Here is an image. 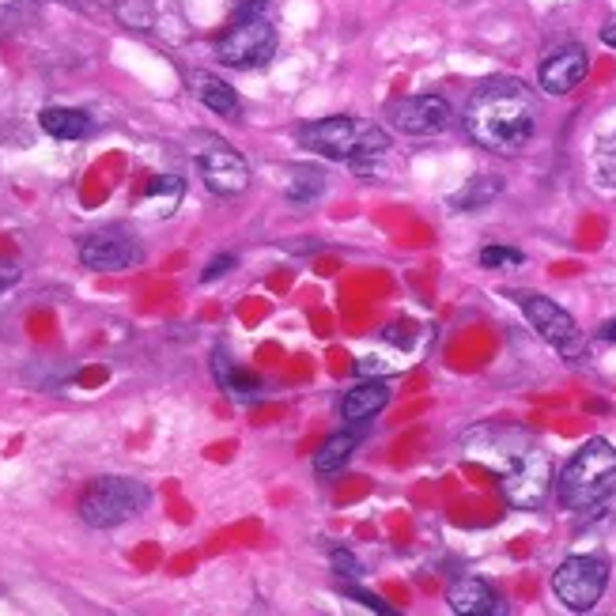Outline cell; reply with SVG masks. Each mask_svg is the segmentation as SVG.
<instances>
[{
  "mask_svg": "<svg viewBox=\"0 0 616 616\" xmlns=\"http://www.w3.org/2000/svg\"><path fill=\"white\" fill-rule=\"evenodd\" d=\"M469 458L496 469L503 499L515 511H541L548 492H553V461L526 431L480 428L469 439Z\"/></svg>",
  "mask_w": 616,
  "mask_h": 616,
  "instance_id": "6da1fadb",
  "label": "cell"
},
{
  "mask_svg": "<svg viewBox=\"0 0 616 616\" xmlns=\"http://www.w3.org/2000/svg\"><path fill=\"white\" fill-rule=\"evenodd\" d=\"M466 133L496 156H518L537 133L534 91L515 76L480 84L466 106Z\"/></svg>",
  "mask_w": 616,
  "mask_h": 616,
  "instance_id": "7a4b0ae2",
  "label": "cell"
},
{
  "mask_svg": "<svg viewBox=\"0 0 616 616\" xmlns=\"http://www.w3.org/2000/svg\"><path fill=\"white\" fill-rule=\"evenodd\" d=\"M300 144L322 159L352 163L360 175H371L374 163L390 151V137L379 125H363L360 118H349V114L306 121L300 129Z\"/></svg>",
  "mask_w": 616,
  "mask_h": 616,
  "instance_id": "3957f363",
  "label": "cell"
},
{
  "mask_svg": "<svg viewBox=\"0 0 616 616\" xmlns=\"http://www.w3.org/2000/svg\"><path fill=\"white\" fill-rule=\"evenodd\" d=\"M616 488V450L609 439H590L586 447L564 466L556 480V496L567 511H590L609 499Z\"/></svg>",
  "mask_w": 616,
  "mask_h": 616,
  "instance_id": "277c9868",
  "label": "cell"
},
{
  "mask_svg": "<svg viewBox=\"0 0 616 616\" xmlns=\"http://www.w3.org/2000/svg\"><path fill=\"white\" fill-rule=\"evenodd\" d=\"M151 492L133 477H95L80 496V522L91 529H114L137 518L148 507Z\"/></svg>",
  "mask_w": 616,
  "mask_h": 616,
  "instance_id": "5b68a950",
  "label": "cell"
},
{
  "mask_svg": "<svg viewBox=\"0 0 616 616\" xmlns=\"http://www.w3.org/2000/svg\"><path fill=\"white\" fill-rule=\"evenodd\" d=\"M276 53V27L265 12H235L231 27L219 35L216 57L231 69H265Z\"/></svg>",
  "mask_w": 616,
  "mask_h": 616,
  "instance_id": "8992f818",
  "label": "cell"
},
{
  "mask_svg": "<svg viewBox=\"0 0 616 616\" xmlns=\"http://www.w3.org/2000/svg\"><path fill=\"white\" fill-rule=\"evenodd\" d=\"M189 151H194L205 186L216 197H238L250 189L246 159L238 156L224 137H216V133H194V137H189Z\"/></svg>",
  "mask_w": 616,
  "mask_h": 616,
  "instance_id": "52a82bcc",
  "label": "cell"
},
{
  "mask_svg": "<svg viewBox=\"0 0 616 616\" xmlns=\"http://www.w3.org/2000/svg\"><path fill=\"white\" fill-rule=\"evenodd\" d=\"M605 586H609V560L590 553L567 556L553 575V594L571 613H590L605 598Z\"/></svg>",
  "mask_w": 616,
  "mask_h": 616,
  "instance_id": "ba28073f",
  "label": "cell"
},
{
  "mask_svg": "<svg viewBox=\"0 0 616 616\" xmlns=\"http://www.w3.org/2000/svg\"><path fill=\"white\" fill-rule=\"evenodd\" d=\"M518 306H522L526 322L534 325L537 336H541L545 344H553L556 352L567 355V360H575V355L583 352V333H579V322H575L571 314L564 311L560 303H553L548 295H518Z\"/></svg>",
  "mask_w": 616,
  "mask_h": 616,
  "instance_id": "9c48e42d",
  "label": "cell"
},
{
  "mask_svg": "<svg viewBox=\"0 0 616 616\" xmlns=\"http://www.w3.org/2000/svg\"><path fill=\"white\" fill-rule=\"evenodd\" d=\"M450 118H454V110L442 95H405V99H393L387 106V125L405 137H436L447 129Z\"/></svg>",
  "mask_w": 616,
  "mask_h": 616,
  "instance_id": "30bf717a",
  "label": "cell"
},
{
  "mask_svg": "<svg viewBox=\"0 0 616 616\" xmlns=\"http://www.w3.org/2000/svg\"><path fill=\"white\" fill-rule=\"evenodd\" d=\"M80 262L95 268V273H121V268H133L144 262V246L125 227H102L84 235Z\"/></svg>",
  "mask_w": 616,
  "mask_h": 616,
  "instance_id": "8fae6325",
  "label": "cell"
},
{
  "mask_svg": "<svg viewBox=\"0 0 616 616\" xmlns=\"http://www.w3.org/2000/svg\"><path fill=\"white\" fill-rule=\"evenodd\" d=\"M586 72H590V53H586V46L564 42L541 61L537 84H541L545 95H571L586 80Z\"/></svg>",
  "mask_w": 616,
  "mask_h": 616,
  "instance_id": "7c38bea8",
  "label": "cell"
},
{
  "mask_svg": "<svg viewBox=\"0 0 616 616\" xmlns=\"http://www.w3.org/2000/svg\"><path fill=\"white\" fill-rule=\"evenodd\" d=\"M447 602L458 616H499V613H507V605L496 594V586L485 583V579H473V575L450 583Z\"/></svg>",
  "mask_w": 616,
  "mask_h": 616,
  "instance_id": "4fadbf2b",
  "label": "cell"
},
{
  "mask_svg": "<svg viewBox=\"0 0 616 616\" xmlns=\"http://www.w3.org/2000/svg\"><path fill=\"white\" fill-rule=\"evenodd\" d=\"M390 405V387L387 382H360L341 398V417L349 423H363L371 417H379Z\"/></svg>",
  "mask_w": 616,
  "mask_h": 616,
  "instance_id": "5bb4252c",
  "label": "cell"
},
{
  "mask_svg": "<svg viewBox=\"0 0 616 616\" xmlns=\"http://www.w3.org/2000/svg\"><path fill=\"white\" fill-rule=\"evenodd\" d=\"M38 125L53 140H84L91 133V118L84 110H72V106H46L38 114Z\"/></svg>",
  "mask_w": 616,
  "mask_h": 616,
  "instance_id": "9a60e30c",
  "label": "cell"
},
{
  "mask_svg": "<svg viewBox=\"0 0 616 616\" xmlns=\"http://www.w3.org/2000/svg\"><path fill=\"white\" fill-rule=\"evenodd\" d=\"M212 371H216V382L231 393V398H238V401H254V398H262L265 382L257 379V374H250V371H243V368H235V363H231L219 349H216V360H212Z\"/></svg>",
  "mask_w": 616,
  "mask_h": 616,
  "instance_id": "2e32d148",
  "label": "cell"
},
{
  "mask_svg": "<svg viewBox=\"0 0 616 616\" xmlns=\"http://www.w3.org/2000/svg\"><path fill=\"white\" fill-rule=\"evenodd\" d=\"M355 447H360V431H336V436H330L322 442V450L314 454V469L322 477H333L341 473L344 466L352 461Z\"/></svg>",
  "mask_w": 616,
  "mask_h": 616,
  "instance_id": "e0dca14e",
  "label": "cell"
},
{
  "mask_svg": "<svg viewBox=\"0 0 616 616\" xmlns=\"http://www.w3.org/2000/svg\"><path fill=\"white\" fill-rule=\"evenodd\" d=\"M194 95L201 102L208 106L212 114H224V118H235L238 114V95H235V88H227L219 76H212V72H194Z\"/></svg>",
  "mask_w": 616,
  "mask_h": 616,
  "instance_id": "ac0fdd59",
  "label": "cell"
},
{
  "mask_svg": "<svg viewBox=\"0 0 616 616\" xmlns=\"http://www.w3.org/2000/svg\"><path fill=\"white\" fill-rule=\"evenodd\" d=\"M292 182H287V201H292V205H311V201L322 194L325 189V182H322V175H317L314 167H292Z\"/></svg>",
  "mask_w": 616,
  "mask_h": 616,
  "instance_id": "d6986e66",
  "label": "cell"
},
{
  "mask_svg": "<svg viewBox=\"0 0 616 616\" xmlns=\"http://www.w3.org/2000/svg\"><path fill=\"white\" fill-rule=\"evenodd\" d=\"M496 194H499V182L496 178H488V182L477 178V182H469V186L454 197V205L458 208H480L485 201H492Z\"/></svg>",
  "mask_w": 616,
  "mask_h": 616,
  "instance_id": "ffe728a7",
  "label": "cell"
},
{
  "mask_svg": "<svg viewBox=\"0 0 616 616\" xmlns=\"http://www.w3.org/2000/svg\"><path fill=\"white\" fill-rule=\"evenodd\" d=\"M526 254L515 246H485L480 250V265L485 268H511V265H522Z\"/></svg>",
  "mask_w": 616,
  "mask_h": 616,
  "instance_id": "44dd1931",
  "label": "cell"
},
{
  "mask_svg": "<svg viewBox=\"0 0 616 616\" xmlns=\"http://www.w3.org/2000/svg\"><path fill=\"white\" fill-rule=\"evenodd\" d=\"M594 163H598V175H602L605 186L616 189V133L598 144V156H594Z\"/></svg>",
  "mask_w": 616,
  "mask_h": 616,
  "instance_id": "7402d4cb",
  "label": "cell"
},
{
  "mask_svg": "<svg viewBox=\"0 0 616 616\" xmlns=\"http://www.w3.org/2000/svg\"><path fill=\"white\" fill-rule=\"evenodd\" d=\"M231 268H235V254H219V257H212V265L201 273V281L212 284V281H219L224 273H231Z\"/></svg>",
  "mask_w": 616,
  "mask_h": 616,
  "instance_id": "603a6c76",
  "label": "cell"
},
{
  "mask_svg": "<svg viewBox=\"0 0 616 616\" xmlns=\"http://www.w3.org/2000/svg\"><path fill=\"white\" fill-rule=\"evenodd\" d=\"M333 567L344 575V579H355V575H360V564H355L352 556L344 553V548H336V553H333Z\"/></svg>",
  "mask_w": 616,
  "mask_h": 616,
  "instance_id": "cb8c5ba5",
  "label": "cell"
},
{
  "mask_svg": "<svg viewBox=\"0 0 616 616\" xmlns=\"http://www.w3.org/2000/svg\"><path fill=\"white\" fill-rule=\"evenodd\" d=\"M16 281H19V265H12V262H0V295H4Z\"/></svg>",
  "mask_w": 616,
  "mask_h": 616,
  "instance_id": "d4e9b609",
  "label": "cell"
},
{
  "mask_svg": "<svg viewBox=\"0 0 616 616\" xmlns=\"http://www.w3.org/2000/svg\"><path fill=\"white\" fill-rule=\"evenodd\" d=\"M602 42L609 46V50H616V19H613V23L602 27Z\"/></svg>",
  "mask_w": 616,
  "mask_h": 616,
  "instance_id": "484cf974",
  "label": "cell"
},
{
  "mask_svg": "<svg viewBox=\"0 0 616 616\" xmlns=\"http://www.w3.org/2000/svg\"><path fill=\"white\" fill-rule=\"evenodd\" d=\"M598 336H602V341H616V317H613V322H605V325H602Z\"/></svg>",
  "mask_w": 616,
  "mask_h": 616,
  "instance_id": "4316f807",
  "label": "cell"
},
{
  "mask_svg": "<svg viewBox=\"0 0 616 616\" xmlns=\"http://www.w3.org/2000/svg\"><path fill=\"white\" fill-rule=\"evenodd\" d=\"M8 4H16V0H0V8H8Z\"/></svg>",
  "mask_w": 616,
  "mask_h": 616,
  "instance_id": "83f0119b",
  "label": "cell"
}]
</instances>
